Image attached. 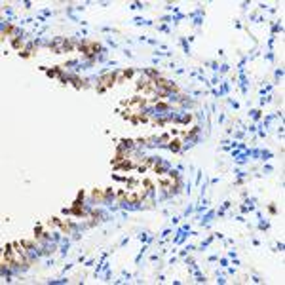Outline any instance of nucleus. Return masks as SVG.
Here are the masks:
<instances>
[{
    "label": "nucleus",
    "mask_w": 285,
    "mask_h": 285,
    "mask_svg": "<svg viewBox=\"0 0 285 285\" xmlns=\"http://www.w3.org/2000/svg\"><path fill=\"white\" fill-rule=\"evenodd\" d=\"M116 80H118V76H116V74H112V72H107L105 76H101V80H99L101 84H99L97 91H105V89H107V88H110V86H112Z\"/></svg>",
    "instance_id": "nucleus-1"
},
{
    "label": "nucleus",
    "mask_w": 285,
    "mask_h": 285,
    "mask_svg": "<svg viewBox=\"0 0 285 285\" xmlns=\"http://www.w3.org/2000/svg\"><path fill=\"white\" fill-rule=\"evenodd\" d=\"M80 52H84L86 55H93V53L99 52V46L95 42H91V40H86V42L80 44Z\"/></svg>",
    "instance_id": "nucleus-2"
},
{
    "label": "nucleus",
    "mask_w": 285,
    "mask_h": 285,
    "mask_svg": "<svg viewBox=\"0 0 285 285\" xmlns=\"http://www.w3.org/2000/svg\"><path fill=\"white\" fill-rule=\"evenodd\" d=\"M150 165H154V160H152V158H147L145 162H141V163L137 165V169H139L141 173H145V171H147V169L150 168Z\"/></svg>",
    "instance_id": "nucleus-3"
},
{
    "label": "nucleus",
    "mask_w": 285,
    "mask_h": 285,
    "mask_svg": "<svg viewBox=\"0 0 285 285\" xmlns=\"http://www.w3.org/2000/svg\"><path fill=\"white\" fill-rule=\"evenodd\" d=\"M175 184H177V181H175V177H173V175H169L168 179H163V181H162V186H163L165 190H171Z\"/></svg>",
    "instance_id": "nucleus-4"
},
{
    "label": "nucleus",
    "mask_w": 285,
    "mask_h": 285,
    "mask_svg": "<svg viewBox=\"0 0 285 285\" xmlns=\"http://www.w3.org/2000/svg\"><path fill=\"white\" fill-rule=\"evenodd\" d=\"M135 165V162H131V160H126L124 163H118V165H114V169H131Z\"/></svg>",
    "instance_id": "nucleus-5"
},
{
    "label": "nucleus",
    "mask_w": 285,
    "mask_h": 285,
    "mask_svg": "<svg viewBox=\"0 0 285 285\" xmlns=\"http://www.w3.org/2000/svg\"><path fill=\"white\" fill-rule=\"evenodd\" d=\"M91 196H93L95 200H103V198L107 196V192H103V190H101V188H95V190H93V192H91Z\"/></svg>",
    "instance_id": "nucleus-6"
},
{
    "label": "nucleus",
    "mask_w": 285,
    "mask_h": 285,
    "mask_svg": "<svg viewBox=\"0 0 285 285\" xmlns=\"http://www.w3.org/2000/svg\"><path fill=\"white\" fill-rule=\"evenodd\" d=\"M53 222H57V224H59V226H61L63 230H68V228H70V222H68V221H61V219H53Z\"/></svg>",
    "instance_id": "nucleus-7"
},
{
    "label": "nucleus",
    "mask_w": 285,
    "mask_h": 285,
    "mask_svg": "<svg viewBox=\"0 0 285 285\" xmlns=\"http://www.w3.org/2000/svg\"><path fill=\"white\" fill-rule=\"evenodd\" d=\"M181 142H182L181 139H173V141H171V150H179V148H181Z\"/></svg>",
    "instance_id": "nucleus-8"
},
{
    "label": "nucleus",
    "mask_w": 285,
    "mask_h": 285,
    "mask_svg": "<svg viewBox=\"0 0 285 285\" xmlns=\"http://www.w3.org/2000/svg\"><path fill=\"white\" fill-rule=\"evenodd\" d=\"M116 198H118V200H126V198H128V192H126V190H120V192L116 194Z\"/></svg>",
    "instance_id": "nucleus-9"
},
{
    "label": "nucleus",
    "mask_w": 285,
    "mask_h": 285,
    "mask_svg": "<svg viewBox=\"0 0 285 285\" xmlns=\"http://www.w3.org/2000/svg\"><path fill=\"white\" fill-rule=\"evenodd\" d=\"M48 74H50V76H57V74H59V68H52V70H48Z\"/></svg>",
    "instance_id": "nucleus-10"
},
{
    "label": "nucleus",
    "mask_w": 285,
    "mask_h": 285,
    "mask_svg": "<svg viewBox=\"0 0 285 285\" xmlns=\"http://www.w3.org/2000/svg\"><path fill=\"white\" fill-rule=\"evenodd\" d=\"M34 234H36V236H38V238H40V236H44V232H42V228H40V226H38V228H36V230H34Z\"/></svg>",
    "instance_id": "nucleus-11"
}]
</instances>
